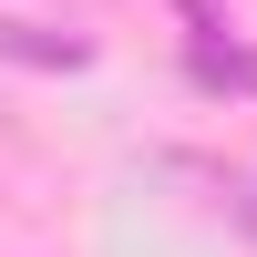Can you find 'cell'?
Instances as JSON below:
<instances>
[{
    "label": "cell",
    "mask_w": 257,
    "mask_h": 257,
    "mask_svg": "<svg viewBox=\"0 0 257 257\" xmlns=\"http://www.w3.org/2000/svg\"><path fill=\"white\" fill-rule=\"evenodd\" d=\"M185 72H196L206 93H247V103H257V41H226V31H196V41H185Z\"/></svg>",
    "instance_id": "1"
},
{
    "label": "cell",
    "mask_w": 257,
    "mask_h": 257,
    "mask_svg": "<svg viewBox=\"0 0 257 257\" xmlns=\"http://www.w3.org/2000/svg\"><path fill=\"white\" fill-rule=\"evenodd\" d=\"M175 11H185V31H226V11H216V0H175Z\"/></svg>",
    "instance_id": "3"
},
{
    "label": "cell",
    "mask_w": 257,
    "mask_h": 257,
    "mask_svg": "<svg viewBox=\"0 0 257 257\" xmlns=\"http://www.w3.org/2000/svg\"><path fill=\"white\" fill-rule=\"evenodd\" d=\"M0 62H31V72H82L93 41L82 31H41V21H0Z\"/></svg>",
    "instance_id": "2"
}]
</instances>
